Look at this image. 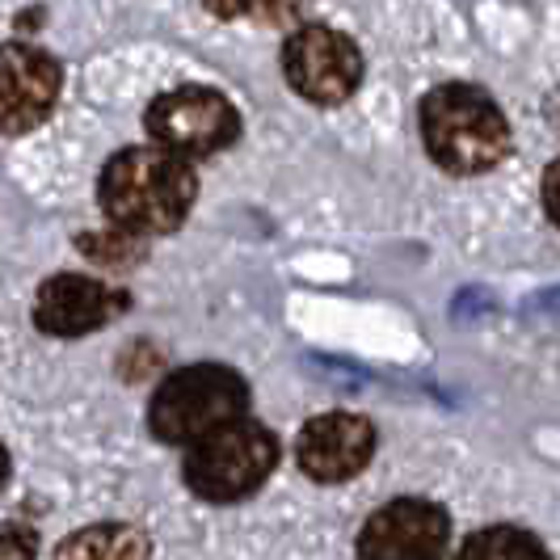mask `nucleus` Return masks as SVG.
<instances>
[{"mask_svg":"<svg viewBox=\"0 0 560 560\" xmlns=\"http://www.w3.org/2000/svg\"><path fill=\"white\" fill-rule=\"evenodd\" d=\"M371 451H375V430L359 413H320V418L304 421V430L295 439L300 472L320 485L359 477L371 464Z\"/></svg>","mask_w":560,"mask_h":560,"instance_id":"9d476101","label":"nucleus"},{"mask_svg":"<svg viewBox=\"0 0 560 560\" xmlns=\"http://www.w3.org/2000/svg\"><path fill=\"white\" fill-rule=\"evenodd\" d=\"M539 198H544V211H548V220L560 228V156L548 168H544V190H539Z\"/></svg>","mask_w":560,"mask_h":560,"instance_id":"dca6fc26","label":"nucleus"},{"mask_svg":"<svg viewBox=\"0 0 560 560\" xmlns=\"http://www.w3.org/2000/svg\"><path fill=\"white\" fill-rule=\"evenodd\" d=\"M34 548H38V535L30 532L26 523H4V548H0V557L34 560Z\"/></svg>","mask_w":560,"mask_h":560,"instance_id":"2eb2a0df","label":"nucleus"},{"mask_svg":"<svg viewBox=\"0 0 560 560\" xmlns=\"http://www.w3.org/2000/svg\"><path fill=\"white\" fill-rule=\"evenodd\" d=\"M455 560H552L548 548L523 527H485L468 535Z\"/></svg>","mask_w":560,"mask_h":560,"instance_id":"f8f14e48","label":"nucleus"},{"mask_svg":"<svg viewBox=\"0 0 560 560\" xmlns=\"http://www.w3.org/2000/svg\"><path fill=\"white\" fill-rule=\"evenodd\" d=\"M451 518L425 498H396L380 505L359 532V560H443Z\"/></svg>","mask_w":560,"mask_h":560,"instance_id":"0eeeda50","label":"nucleus"},{"mask_svg":"<svg viewBox=\"0 0 560 560\" xmlns=\"http://www.w3.org/2000/svg\"><path fill=\"white\" fill-rule=\"evenodd\" d=\"M282 72L304 102L337 106L363 84V51L350 34L312 22L291 30V38L282 43Z\"/></svg>","mask_w":560,"mask_h":560,"instance_id":"423d86ee","label":"nucleus"},{"mask_svg":"<svg viewBox=\"0 0 560 560\" xmlns=\"http://www.w3.org/2000/svg\"><path fill=\"white\" fill-rule=\"evenodd\" d=\"M77 241H81L84 257H93L102 266H118V270L122 266H136L143 257V245L131 232H122V228H114V232H81Z\"/></svg>","mask_w":560,"mask_h":560,"instance_id":"4468645a","label":"nucleus"},{"mask_svg":"<svg viewBox=\"0 0 560 560\" xmlns=\"http://www.w3.org/2000/svg\"><path fill=\"white\" fill-rule=\"evenodd\" d=\"M249 413V384L224 363L182 366L161 380L148 405V425L168 447H195Z\"/></svg>","mask_w":560,"mask_h":560,"instance_id":"7ed1b4c3","label":"nucleus"},{"mask_svg":"<svg viewBox=\"0 0 560 560\" xmlns=\"http://www.w3.org/2000/svg\"><path fill=\"white\" fill-rule=\"evenodd\" d=\"M148 535L131 523H97L68 535L56 548V560H148Z\"/></svg>","mask_w":560,"mask_h":560,"instance_id":"9b49d317","label":"nucleus"},{"mask_svg":"<svg viewBox=\"0 0 560 560\" xmlns=\"http://www.w3.org/2000/svg\"><path fill=\"white\" fill-rule=\"evenodd\" d=\"M224 22H257V26H291L312 0H202Z\"/></svg>","mask_w":560,"mask_h":560,"instance_id":"ddd939ff","label":"nucleus"},{"mask_svg":"<svg viewBox=\"0 0 560 560\" xmlns=\"http://www.w3.org/2000/svg\"><path fill=\"white\" fill-rule=\"evenodd\" d=\"M131 308V295L89 275H51L34 295V325L51 337H84L106 329Z\"/></svg>","mask_w":560,"mask_h":560,"instance_id":"6e6552de","label":"nucleus"},{"mask_svg":"<svg viewBox=\"0 0 560 560\" xmlns=\"http://www.w3.org/2000/svg\"><path fill=\"white\" fill-rule=\"evenodd\" d=\"M198 198L195 161L168 148H122L102 165L97 207L131 236H165L186 224Z\"/></svg>","mask_w":560,"mask_h":560,"instance_id":"f257e3e1","label":"nucleus"},{"mask_svg":"<svg viewBox=\"0 0 560 560\" xmlns=\"http://www.w3.org/2000/svg\"><path fill=\"white\" fill-rule=\"evenodd\" d=\"M279 468V439L253 418H241L207 434L202 443L190 447L182 472L186 485L202 502H241L253 498L266 477Z\"/></svg>","mask_w":560,"mask_h":560,"instance_id":"20e7f679","label":"nucleus"},{"mask_svg":"<svg viewBox=\"0 0 560 560\" xmlns=\"http://www.w3.org/2000/svg\"><path fill=\"white\" fill-rule=\"evenodd\" d=\"M63 93V63L34 43H4L0 72V118L4 136H26L56 110Z\"/></svg>","mask_w":560,"mask_h":560,"instance_id":"1a4fd4ad","label":"nucleus"},{"mask_svg":"<svg viewBox=\"0 0 560 560\" xmlns=\"http://www.w3.org/2000/svg\"><path fill=\"white\" fill-rule=\"evenodd\" d=\"M421 143L439 168L455 177H477L505 161L510 122L502 106L477 84H439L421 97Z\"/></svg>","mask_w":560,"mask_h":560,"instance_id":"f03ea898","label":"nucleus"},{"mask_svg":"<svg viewBox=\"0 0 560 560\" xmlns=\"http://www.w3.org/2000/svg\"><path fill=\"white\" fill-rule=\"evenodd\" d=\"M143 127L156 140V148H168L186 161L215 156L241 140L236 106L220 89H207V84H182V89H168L161 97H152V106L143 114Z\"/></svg>","mask_w":560,"mask_h":560,"instance_id":"39448f33","label":"nucleus"}]
</instances>
